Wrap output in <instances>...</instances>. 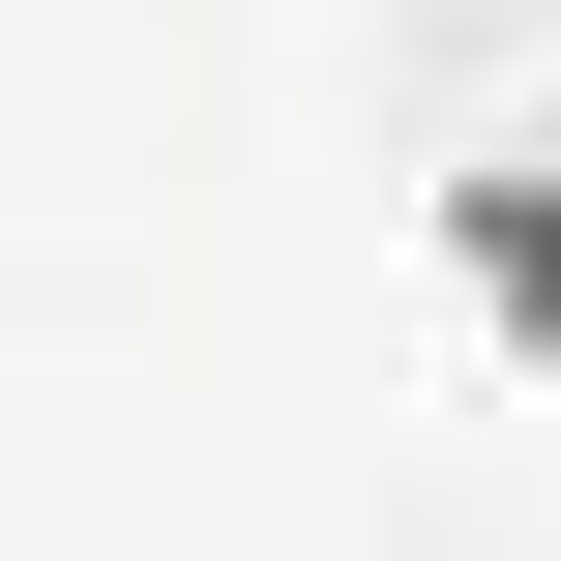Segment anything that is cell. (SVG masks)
Here are the masks:
<instances>
[{
    "mask_svg": "<svg viewBox=\"0 0 561 561\" xmlns=\"http://www.w3.org/2000/svg\"><path fill=\"white\" fill-rule=\"evenodd\" d=\"M473 266H503V325H533V355H561V118H533V148H503V207H473Z\"/></svg>",
    "mask_w": 561,
    "mask_h": 561,
    "instance_id": "6da1fadb",
    "label": "cell"
}]
</instances>
